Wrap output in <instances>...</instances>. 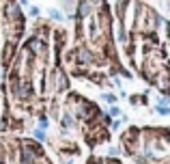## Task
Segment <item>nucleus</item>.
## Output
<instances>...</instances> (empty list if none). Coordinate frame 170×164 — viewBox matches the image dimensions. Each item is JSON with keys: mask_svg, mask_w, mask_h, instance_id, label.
Instances as JSON below:
<instances>
[{"mask_svg": "<svg viewBox=\"0 0 170 164\" xmlns=\"http://www.w3.org/2000/svg\"><path fill=\"white\" fill-rule=\"evenodd\" d=\"M47 13H50V17H52V20H56V22H65V13H60L58 9H50Z\"/></svg>", "mask_w": 170, "mask_h": 164, "instance_id": "obj_1", "label": "nucleus"}, {"mask_svg": "<svg viewBox=\"0 0 170 164\" xmlns=\"http://www.w3.org/2000/svg\"><path fill=\"white\" fill-rule=\"evenodd\" d=\"M155 112H157V115H162V117H168V115H170V106H162V104H157V106H155Z\"/></svg>", "mask_w": 170, "mask_h": 164, "instance_id": "obj_2", "label": "nucleus"}, {"mask_svg": "<svg viewBox=\"0 0 170 164\" xmlns=\"http://www.w3.org/2000/svg\"><path fill=\"white\" fill-rule=\"evenodd\" d=\"M33 136H35L37 140H47V136H45V132H43L41 127H37V130H33Z\"/></svg>", "mask_w": 170, "mask_h": 164, "instance_id": "obj_3", "label": "nucleus"}, {"mask_svg": "<svg viewBox=\"0 0 170 164\" xmlns=\"http://www.w3.org/2000/svg\"><path fill=\"white\" fill-rule=\"evenodd\" d=\"M28 13H30V17H39V13H41V11H39V7H35V4H33V7L28 9Z\"/></svg>", "mask_w": 170, "mask_h": 164, "instance_id": "obj_4", "label": "nucleus"}, {"mask_svg": "<svg viewBox=\"0 0 170 164\" xmlns=\"http://www.w3.org/2000/svg\"><path fill=\"white\" fill-rule=\"evenodd\" d=\"M103 99H106L108 104H116V95H112V93H106V95H103Z\"/></svg>", "mask_w": 170, "mask_h": 164, "instance_id": "obj_5", "label": "nucleus"}, {"mask_svg": "<svg viewBox=\"0 0 170 164\" xmlns=\"http://www.w3.org/2000/svg\"><path fill=\"white\" fill-rule=\"evenodd\" d=\"M121 112H123V110H121L119 106H112V108H110V117H121Z\"/></svg>", "mask_w": 170, "mask_h": 164, "instance_id": "obj_6", "label": "nucleus"}, {"mask_svg": "<svg viewBox=\"0 0 170 164\" xmlns=\"http://www.w3.org/2000/svg\"><path fill=\"white\" fill-rule=\"evenodd\" d=\"M47 117H45V115H41V117H39V125H41V127H45V125H47Z\"/></svg>", "mask_w": 170, "mask_h": 164, "instance_id": "obj_7", "label": "nucleus"}]
</instances>
